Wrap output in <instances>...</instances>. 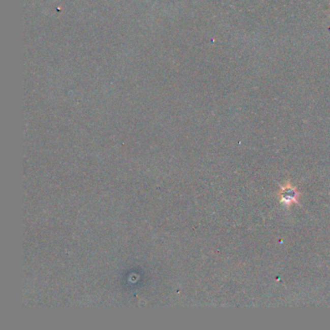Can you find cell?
Listing matches in <instances>:
<instances>
[{"instance_id": "cell-1", "label": "cell", "mask_w": 330, "mask_h": 330, "mask_svg": "<svg viewBox=\"0 0 330 330\" xmlns=\"http://www.w3.org/2000/svg\"><path fill=\"white\" fill-rule=\"evenodd\" d=\"M281 200L284 203H292L297 201V199L299 197V194L297 193L296 189L292 187L290 184L285 185L282 190L279 193Z\"/></svg>"}]
</instances>
